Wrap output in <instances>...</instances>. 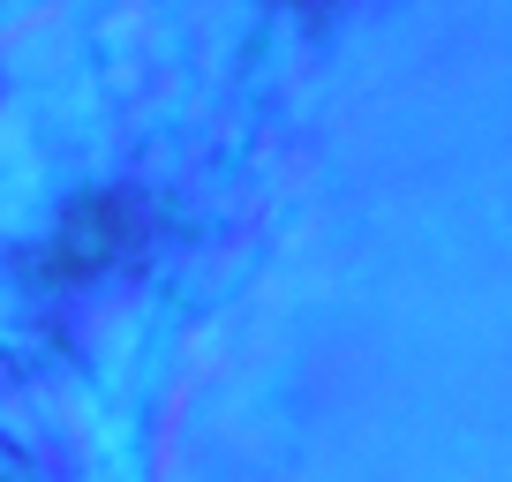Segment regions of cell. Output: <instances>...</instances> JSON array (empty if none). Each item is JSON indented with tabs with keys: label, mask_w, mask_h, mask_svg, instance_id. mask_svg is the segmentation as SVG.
<instances>
[{
	"label": "cell",
	"mask_w": 512,
	"mask_h": 482,
	"mask_svg": "<svg viewBox=\"0 0 512 482\" xmlns=\"http://www.w3.org/2000/svg\"><path fill=\"white\" fill-rule=\"evenodd\" d=\"M151 234H159V211L136 189H98V196H83V204H68V219L53 226L46 257H38V279H53V287L106 279V272L144 257Z\"/></svg>",
	"instance_id": "6da1fadb"
}]
</instances>
